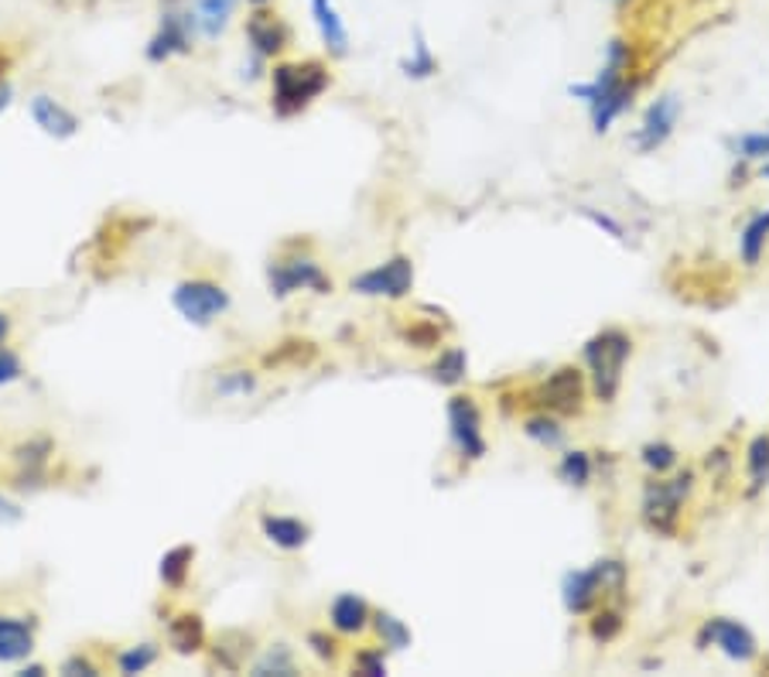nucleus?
<instances>
[{
  "label": "nucleus",
  "mask_w": 769,
  "mask_h": 677,
  "mask_svg": "<svg viewBox=\"0 0 769 677\" xmlns=\"http://www.w3.org/2000/svg\"><path fill=\"white\" fill-rule=\"evenodd\" d=\"M677 117H680V100H677L674 93H664L660 100H654V103L647 107L644 123H639L636 134H633V144H636L639 151H644V154L657 151L660 144L670 141L674 127H677Z\"/></svg>",
  "instance_id": "obj_11"
},
{
  "label": "nucleus",
  "mask_w": 769,
  "mask_h": 677,
  "mask_svg": "<svg viewBox=\"0 0 769 677\" xmlns=\"http://www.w3.org/2000/svg\"><path fill=\"white\" fill-rule=\"evenodd\" d=\"M609 4H629V0H609Z\"/></svg>",
  "instance_id": "obj_50"
},
{
  "label": "nucleus",
  "mask_w": 769,
  "mask_h": 677,
  "mask_svg": "<svg viewBox=\"0 0 769 677\" xmlns=\"http://www.w3.org/2000/svg\"><path fill=\"white\" fill-rule=\"evenodd\" d=\"M240 0H195V18H199V34L202 38H220L233 18Z\"/></svg>",
  "instance_id": "obj_23"
},
{
  "label": "nucleus",
  "mask_w": 769,
  "mask_h": 677,
  "mask_svg": "<svg viewBox=\"0 0 769 677\" xmlns=\"http://www.w3.org/2000/svg\"><path fill=\"white\" fill-rule=\"evenodd\" d=\"M246 41H250V52L256 62L264 59H274L287 49L291 41V28L277 18V14H267L264 8H256L246 21Z\"/></svg>",
  "instance_id": "obj_14"
},
{
  "label": "nucleus",
  "mask_w": 769,
  "mask_h": 677,
  "mask_svg": "<svg viewBox=\"0 0 769 677\" xmlns=\"http://www.w3.org/2000/svg\"><path fill=\"white\" fill-rule=\"evenodd\" d=\"M34 616H0V664H24L34 654Z\"/></svg>",
  "instance_id": "obj_17"
},
{
  "label": "nucleus",
  "mask_w": 769,
  "mask_h": 677,
  "mask_svg": "<svg viewBox=\"0 0 769 677\" xmlns=\"http://www.w3.org/2000/svg\"><path fill=\"white\" fill-rule=\"evenodd\" d=\"M639 458H644V465L650 473H657V476H664V473H670V469H677V448L670 445V442H650V445H644V452H639Z\"/></svg>",
  "instance_id": "obj_34"
},
{
  "label": "nucleus",
  "mask_w": 769,
  "mask_h": 677,
  "mask_svg": "<svg viewBox=\"0 0 769 677\" xmlns=\"http://www.w3.org/2000/svg\"><path fill=\"white\" fill-rule=\"evenodd\" d=\"M171 305H175V312L189 325L205 329L230 312V291L209 277H189V281H179L175 291H171Z\"/></svg>",
  "instance_id": "obj_6"
},
{
  "label": "nucleus",
  "mask_w": 769,
  "mask_h": 677,
  "mask_svg": "<svg viewBox=\"0 0 769 677\" xmlns=\"http://www.w3.org/2000/svg\"><path fill=\"white\" fill-rule=\"evenodd\" d=\"M629 59L633 55H629L626 41L613 38L606 46V62H603V69L595 72V79L591 82H571V87H568V97H575V100H581L588 107L595 134H606L609 127L633 107L636 87L626 79Z\"/></svg>",
  "instance_id": "obj_1"
},
{
  "label": "nucleus",
  "mask_w": 769,
  "mask_h": 677,
  "mask_svg": "<svg viewBox=\"0 0 769 677\" xmlns=\"http://www.w3.org/2000/svg\"><path fill=\"white\" fill-rule=\"evenodd\" d=\"M18 674H21V677H45V674H49V667H45V664H28V660H24Z\"/></svg>",
  "instance_id": "obj_44"
},
{
  "label": "nucleus",
  "mask_w": 769,
  "mask_h": 677,
  "mask_svg": "<svg viewBox=\"0 0 769 677\" xmlns=\"http://www.w3.org/2000/svg\"><path fill=\"white\" fill-rule=\"evenodd\" d=\"M199 38V18H195V8L192 4H182V0H171V4L164 8L161 14V24L154 31V38L148 41V62L161 65L168 59L175 55H189L192 46Z\"/></svg>",
  "instance_id": "obj_5"
},
{
  "label": "nucleus",
  "mask_w": 769,
  "mask_h": 677,
  "mask_svg": "<svg viewBox=\"0 0 769 677\" xmlns=\"http://www.w3.org/2000/svg\"><path fill=\"white\" fill-rule=\"evenodd\" d=\"M212 391H216L220 397L233 401V397H250L256 391V373L253 370H230V373H220L216 384H212Z\"/></svg>",
  "instance_id": "obj_32"
},
{
  "label": "nucleus",
  "mask_w": 769,
  "mask_h": 677,
  "mask_svg": "<svg viewBox=\"0 0 769 677\" xmlns=\"http://www.w3.org/2000/svg\"><path fill=\"white\" fill-rule=\"evenodd\" d=\"M353 670L363 677H387V657H383V650H360L353 657Z\"/></svg>",
  "instance_id": "obj_38"
},
{
  "label": "nucleus",
  "mask_w": 769,
  "mask_h": 677,
  "mask_svg": "<svg viewBox=\"0 0 769 677\" xmlns=\"http://www.w3.org/2000/svg\"><path fill=\"white\" fill-rule=\"evenodd\" d=\"M164 637H168V647L179 657H192L205 647V623L199 613H179L168 619Z\"/></svg>",
  "instance_id": "obj_21"
},
{
  "label": "nucleus",
  "mask_w": 769,
  "mask_h": 677,
  "mask_svg": "<svg viewBox=\"0 0 769 677\" xmlns=\"http://www.w3.org/2000/svg\"><path fill=\"white\" fill-rule=\"evenodd\" d=\"M401 72L407 79H432L438 72V59L432 52V46H427V38L421 28H414V46H411V59L401 62Z\"/></svg>",
  "instance_id": "obj_27"
},
{
  "label": "nucleus",
  "mask_w": 769,
  "mask_h": 677,
  "mask_svg": "<svg viewBox=\"0 0 769 677\" xmlns=\"http://www.w3.org/2000/svg\"><path fill=\"white\" fill-rule=\"evenodd\" d=\"M250 4H253V8H267V4H271V0H250Z\"/></svg>",
  "instance_id": "obj_48"
},
{
  "label": "nucleus",
  "mask_w": 769,
  "mask_h": 677,
  "mask_svg": "<svg viewBox=\"0 0 769 677\" xmlns=\"http://www.w3.org/2000/svg\"><path fill=\"white\" fill-rule=\"evenodd\" d=\"M370 626L376 629L380 644L387 647V650H407L411 640H414L411 626H407L404 619H397L394 613H387V609H376V613L370 616Z\"/></svg>",
  "instance_id": "obj_24"
},
{
  "label": "nucleus",
  "mask_w": 769,
  "mask_h": 677,
  "mask_svg": "<svg viewBox=\"0 0 769 677\" xmlns=\"http://www.w3.org/2000/svg\"><path fill=\"white\" fill-rule=\"evenodd\" d=\"M8 69H11V59L0 52V82H4V75H8Z\"/></svg>",
  "instance_id": "obj_47"
},
{
  "label": "nucleus",
  "mask_w": 769,
  "mask_h": 677,
  "mask_svg": "<svg viewBox=\"0 0 769 677\" xmlns=\"http://www.w3.org/2000/svg\"><path fill=\"white\" fill-rule=\"evenodd\" d=\"M261 531L274 547H281V552H302L312 540V527L302 517H291V514H264Z\"/></svg>",
  "instance_id": "obj_20"
},
{
  "label": "nucleus",
  "mask_w": 769,
  "mask_h": 677,
  "mask_svg": "<svg viewBox=\"0 0 769 677\" xmlns=\"http://www.w3.org/2000/svg\"><path fill=\"white\" fill-rule=\"evenodd\" d=\"M312 18L322 34V46L328 49L332 59H346L350 55V28L342 21L335 0H312Z\"/></svg>",
  "instance_id": "obj_19"
},
{
  "label": "nucleus",
  "mask_w": 769,
  "mask_h": 677,
  "mask_svg": "<svg viewBox=\"0 0 769 677\" xmlns=\"http://www.w3.org/2000/svg\"><path fill=\"white\" fill-rule=\"evenodd\" d=\"M305 644L312 647V654H315L322 664H335V657H338V640H335V637H328V633H322V629H312Z\"/></svg>",
  "instance_id": "obj_39"
},
{
  "label": "nucleus",
  "mask_w": 769,
  "mask_h": 677,
  "mask_svg": "<svg viewBox=\"0 0 769 677\" xmlns=\"http://www.w3.org/2000/svg\"><path fill=\"white\" fill-rule=\"evenodd\" d=\"M11 315L8 312H0V346H8V338H11Z\"/></svg>",
  "instance_id": "obj_45"
},
{
  "label": "nucleus",
  "mask_w": 769,
  "mask_h": 677,
  "mask_svg": "<svg viewBox=\"0 0 769 677\" xmlns=\"http://www.w3.org/2000/svg\"><path fill=\"white\" fill-rule=\"evenodd\" d=\"M766 240H769V209H766V213H756V216L746 223L742 236H739V257H742L746 267H756V264H759L762 250H766Z\"/></svg>",
  "instance_id": "obj_25"
},
{
  "label": "nucleus",
  "mask_w": 769,
  "mask_h": 677,
  "mask_svg": "<svg viewBox=\"0 0 769 677\" xmlns=\"http://www.w3.org/2000/svg\"><path fill=\"white\" fill-rule=\"evenodd\" d=\"M253 677H294L297 674V664H294V654L287 644H274L261 660H256L250 667Z\"/></svg>",
  "instance_id": "obj_29"
},
{
  "label": "nucleus",
  "mask_w": 769,
  "mask_h": 677,
  "mask_svg": "<svg viewBox=\"0 0 769 677\" xmlns=\"http://www.w3.org/2000/svg\"><path fill=\"white\" fill-rule=\"evenodd\" d=\"M762 175H766V179H769V161H766V164H762Z\"/></svg>",
  "instance_id": "obj_49"
},
{
  "label": "nucleus",
  "mask_w": 769,
  "mask_h": 677,
  "mask_svg": "<svg viewBox=\"0 0 769 677\" xmlns=\"http://www.w3.org/2000/svg\"><path fill=\"white\" fill-rule=\"evenodd\" d=\"M411 287H414V264L404 253H397V257L383 261L350 281L353 294H363V299H391V302L407 299Z\"/></svg>",
  "instance_id": "obj_7"
},
{
  "label": "nucleus",
  "mask_w": 769,
  "mask_h": 677,
  "mask_svg": "<svg viewBox=\"0 0 769 677\" xmlns=\"http://www.w3.org/2000/svg\"><path fill=\"white\" fill-rule=\"evenodd\" d=\"M585 366L591 373V391L595 397L603 404H613L619 387H623V370H626V360L633 356V338L623 332V329H603L595 332L585 350Z\"/></svg>",
  "instance_id": "obj_3"
},
{
  "label": "nucleus",
  "mask_w": 769,
  "mask_h": 677,
  "mask_svg": "<svg viewBox=\"0 0 769 677\" xmlns=\"http://www.w3.org/2000/svg\"><path fill=\"white\" fill-rule=\"evenodd\" d=\"M588 633H591V640H595V644H609V640H616L619 633H623V613H619V609H603V613H595V619H591Z\"/></svg>",
  "instance_id": "obj_35"
},
{
  "label": "nucleus",
  "mask_w": 769,
  "mask_h": 677,
  "mask_svg": "<svg viewBox=\"0 0 769 677\" xmlns=\"http://www.w3.org/2000/svg\"><path fill=\"white\" fill-rule=\"evenodd\" d=\"M606 596V585L603 578H598L595 565L591 568H578V572H568L561 578V603L571 616H585L595 609V603Z\"/></svg>",
  "instance_id": "obj_16"
},
{
  "label": "nucleus",
  "mask_w": 769,
  "mask_h": 677,
  "mask_svg": "<svg viewBox=\"0 0 769 677\" xmlns=\"http://www.w3.org/2000/svg\"><path fill=\"white\" fill-rule=\"evenodd\" d=\"M407 338H411V346H417V350H432V346H438V329H411L407 332Z\"/></svg>",
  "instance_id": "obj_43"
},
{
  "label": "nucleus",
  "mask_w": 769,
  "mask_h": 677,
  "mask_svg": "<svg viewBox=\"0 0 769 677\" xmlns=\"http://www.w3.org/2000/svg\"><path fill=\"white\" fill-rule=\"evenodd\" d=\"M158 657H161V647L151 644V640H144V644H134V647L117 650L113 664H117V670H120L123 677H134V674L151 670V667L158 664Z\"/></svg>",
  "instance_id": "obj_26"
},
{
  "label": "nucleus",
  "mask_w": 769,
  "mask_h": 677,
  "mask_svg": "<svg viewBox=\"0 0 769 677\" xmlns=\"http://www.w3.org/2000/svg\"><path fill=\"white\" fill-rule=\"evenodd\" d=\"M28 113H31V120H34L38 131L49 134V138H55V141H72V138L79 134V127H82V120H79L62 100H55V97H49V93H34V97L28 100Z\"/></svg>",
  "instance_id": "obj_13"
},
{
  "label": "nucleus",
  "mask_w": 769,
  "mask_h": 677,
  "mask_svg": "<svg viewBox=\"0 0 769 677\" xmlns=\"http://www.w3.org/2000/svg\"><path fill=\"white\" fill-rule=\"evenodd\" d=\"M739 154L756 161V158H769V134H742L739 138Z\"/></svg>",
  "instance_id": "obj_41"
},
{
  "label": "nucleus",
  "mask_w": 769,
  "mask_h": 677,
  "mask_svg": "<svg viewBox=\"0 0 769 677\" xmlns=\"http://www.w3.org/2000/svg\"><path fill=\"white\" fill-rule=\"evenodd\" d=\"M332 87V75L322 62H277L271 72V107L277 117H297L308 110L325 90Z\"/></svg>",
  "instance_id": "obj_2"
},
{
  "label": "nucleus",
  "mask_w": 769,
  "mask_h": 677,
  "mask_svg": "<svg viewBox=\"0 0 769 677\" xmlns=\"http://www.w3.org/2000/svg\"><path fill=\"white\" fill-rule=\"evenodd\" d=\"M192 565H195V547H192V544L168 547V552L161 555V562H158V582H161L168 592H182V588L189 585Z\"/></svg>",
  "instance_id": "obj_22"
},
{
  "label": "nucleus",
  "mask_w": 769,
  "mask_h": 677,
  "mask_svg": "<svg viewBox=\"0 0 769 677\" xmlns=\"http://www.w3.org/2000/svg\"><path fill=\"white\" fill-rule=\"evenodd\" d=\"M718 647L729 660H739V664H749L756 660L759 654V644L752 637V629L742 626L739 619H729V616H715L701 626V637H698V647Z\"/></svg>",
  "instance_id": "obj_10"
},
{
  "label": "nucleus",
  "mask_w": 769,
  "mask_h": 677,
  "mask_svg": "<svg viewBox=\"0 0 769 677\" xmlns=\"http://www.w3.org/2000/svg\"><path fill=\"white\" fill-rule=\"evenodd\" d=\"M24 376V360L11 346H0V387H11Z\"/></svg>",
  "instance_id": "obj_37"
},
{
  "label": "nucleus",
  "mask_w": 769,
  "mask_h": 677,
  "mask_svg": "<svg viewBox=\"0 0 769 677\" xmlns=\"http://www.w3.org/2000/svg\"><path fill=\"white\" fill-rule=\"evenodd\" d=\"M59 674L62 677H100L103 674V667L90 657V654H69L62 664H59Z\"/></svg>",
  "instance_id": "obj_36"
},
{
  "label": "nucleus",
  "mask_w": 769,
  "mask_h": 677,
  "mask_svg": "<svg viewBox=\"0 0 769 677\" xmlns=\"http://www.w3.org/2000/svg\"><path fill=\"white\" fill-rule=\"evenodd\" d=\"M448 435H452V445L458 448V455L465 462H479L486 458V435H483V414L476 407L473 397H462L455 394L448 401Z\"/></svg>",
  "instance_id": "obj_9"
},
{
  "label": "nucleus",
  "mask_w": 769,
  "mask_h": 677,
  "mask_svg": "<svg viewBox=\"0 0 769 677\" xmlns=\"http://www.w3.org/2000/svg\"><path fill=\"white\" fill-rule=\"evenodd\" d=\"M558 479L568 483V486H588L591 479V458L588 452H565L561 462H558Z\"/></svg>",
  "instance_id": "obj_33"
},
{
  "label": "nucleus",
  "mask_w": 769,
  "mask_h": 677,
  "mask_svg": "<svg viewBox=\"0 0 769 677\" xmlns=\"http://www.w3.org/2000/svg\"><path fill=\"white\" fill-rule=\"evenodd\" d=\"M370 603L360 596V592H338V596L328 603V626L338 633V637H360V633L370 626Z\"/></svg>",
  "instance_id": "obj_18"
},
{
  "label": "nucleus",
  "mask_w": 769,
  "mask_h": 677,
  "mask_svg": "<svg viewBox=\"0 0 769 677\" xmlns=\"http://www.w3.org/2000/svg\"><path fill=\"white\" fill-rule=\"evenodd\" d=\"M8 103H11V87H8V82H4V87H0V113H4V110H8Z\"/></svg>",
  "instance_id": "obj_46"
},
{
  "label": "nucleus",
  "mask_w": 769,
  "mask_h": 677,
  "mask_svg": "<svg viewBox=\"0 0 769 677\" xmlns=\"http://www.w3.org/2000/svg\"><path fill=\"white\" fill-rule=\"evenodd\" d=\"M746 469H749V493L769 486V435H756L746 448Z\"/></svg>",
  "instance_id": "obj_30"
},
{
  "label": "nucleus",
  "mask_w": 769,
  "mask_h": 677,
  "mask_svg": "<svg viewBox=\"0 0 769 677\" xmlns=\"http://www.w3.org/2000/svg\"><path fill=\"white\" fill-rule=\"evenodd\" d=\"M267 287H271L274 299H291L294 291L328 294L332 281L315 257H302V253H297V257H284V261L267 264Z\"/></svg>",
  "instance_id": "obj_8"
},
{
  "label": "nucleus",
  "mask_w": 769,
  "mask_h": 677,
  "mask_svg": "<svg viewBox=\"0 0 769 677\" xmlns=\"http://www.w3.org/2000/svg\"><path fill=\"white\" fill-rule=\"evenodd\" d=\"M465 373H468V353L462 346L445 350L432 363V376H435V384H442V387H458L462 380H465Z\"/></svg>",
  "instance_id": "obj_28"
},
{
  "label": "nucleus",
  "mask_w": 769,
  "mask_h": 677,
  "mask_svg": "<svg viewBox=\"0 0 769 677\" xmlns=\"http://www.w3.org/2000/svg\"><path fill=\"white\" fill-rule=\"evenodd\" d=\"M691 489H695L691 469H684L670 479H650L644 486V503H639V514H644L647 531H654L660 537H674L680 511H684V499L691 496Z\"/></svg>",
  "instance_id": "obj_4"
},
{
  "label": "nucleus",
  "mask_w": 769,
  "mask_h": 677,
  "mask_svg": "<svg viewBox=\"0 0 769 677\" xmlns=\"http://www.w3.org/2000/svg\"><path fill=\"white\" fill-rule=\"evenodd\" d=\"M578 213H581V216H585V220H588L591 226H598V230H606V233H609L613 240H626V230H623V226H619V223H616V220H613L609 213H598V209H588V205H581V209H578Z\"/></svg>",
  "instance_id": "obj_40"
},
{
  "label": "nucleus",
  "mask_w": 769,
  "mask_h": 677,
  "mask_svg": "<svg viewBox=\"0 0 769 677\" xmlns=\"http://www.w3.org/2000/svg\"><path fill=\"white\" fill-rule=\"evenodd\" d=\"M55 455V442L38 435L28 438L24 445L14 448V462H18V486L21 489H41L49 479V458Z\"/></svg>",
  "instance_id": "obj_15"
},
{
  "label": "nucleus",
  "mask_w": 769,
  "mask_h": 677,
  "mask_svg": "<svg viewBox=\"0 0 769 677\" xmlns=\"http://www.w3.org/2000/svg\"><path fill=\"white\" fill-rule=\"evenodd\" d=\"M581 397H585V373L578 366H558L540 384V404L547 411L575 414L581 411Z\"/></svg>",
  "instance_id": "obj_12"
},
{
  "label": "nucleus",
  "mask_w": 769,
  "mask_h": 677,
  "mask_svg": "<svg viewBox=\"0 0 769 677\" xmlns=\"http://www.w3.org/2000/svg\"><path fill=\"white\" fill-rule=\"evenodd\" d=\"M524 435L537 442L540 448H561L565 445V428L550 414H534L524 421Z\"/></svg>",
  "instance_id": "obj_31"
},
{
  "label": "nucleus",
  "mask_w": 769,
  "mask_h": 677,
  "mask_svg": "<svg viewBox=\"0 0 769 677\" xmlns=\"http://www.w3.org/2000/svg\"><path fill=\"white\" fill-rule=\"evenodd\" d=\"M24 511H21V503H14L11 496L0 493V527H11V524H21Z\"/></svg>",
  "instance_id": "obj_42"
}]
</instances>
